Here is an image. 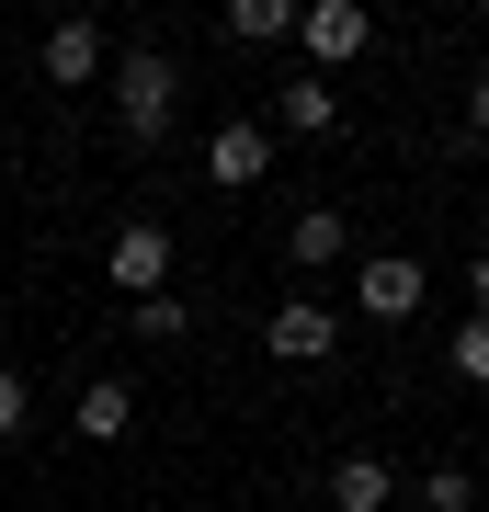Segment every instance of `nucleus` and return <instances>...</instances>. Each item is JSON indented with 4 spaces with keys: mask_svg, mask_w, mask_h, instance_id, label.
<instances>
[{
    "mask_svg": "<svg viewBox=\"0 0 489 512\" xmlns=\"http://www.w3.org/2000/svg\"><path fill=\"white\" fill-rule=\"evenodd\" d=\"M273 171V126H251V114H228L217 137H205V183H228V194H251Z\"/></svg>",
    "mask_w": 489,
    "mask_h": 512,
    "instance_id": "20e7f679",
    "label": "nucleus"
},
{
    "mask_svg": "<svg viewBox=\"0 0 489 512\" xmlns=\"http://www.w3.org/2000/svg\"><path fill=\"white\" fill-rule=\"evenodd\" d=\"M467 501H478L467 467H433V478H421V512H467Z\"/></svg>",
    "mask_w": 489,
    "mask_h": 512,
    "instance_id": "4468645a",
    "label": "nucleus"
},
{
    "mask_svg": "<svg viewBox=\"0 0 489 512\" xmlns=\"http://www.w3.org/2000/svg\"><path fill=\"white\" fill-rule=\"evenodd\" d=\"M467 296H478V319H489V251H478V262H467Z\"/></svg>",
    "mask_w": 489,
    "mask_h": 512,
    "instance_id": "a211bd4d",
    "label": "nucleus"
},
{
    "mask_svg": "<svg viewBox=\"0 0 489 512\" xmlns=\"http://www.w3.org/2000/svg\"><path fill=\"white\" fill-rule=\"evenodd\" d=\"M103 274L126 285V296H171V228L160 217H126V228L103 239Z\"/></svg>",
    "mask_w": 489,
    "mask_h": 512,
    "instance_id": "f03ea898",
    "label": "nucleus"
},
{
    "mask_svg": "<svg viewBox=\"0 0 489 512\" xmlns=\"http://www.w3.org/2000/svg\"><path fill=\"white\" fill-rule=\"evenodd\" d=\"M171 103H182V69L160 46H126L114 57V114H126V148H160L171 137Z\"/></svg>",
    "mask_w": 489,
    "mask_h": 512,
    "instance_id": "f257e3e1",
    "label": "nucleus"
},
{
    "mask_svg": "<svg viewBox=\"0 0 489 512\" xmlns=\"http://www.w3.org/2000/svg\"><path fill=\"white\" fill-rule=\"evenodd\" d=\"M182 330H194L182 296H137V342H182Z\"/></svg>",
    "mask_w": 489,
    "mask_h": 512,
    "instance_id": "ddd939ff",
    "label": "nucleus"
},
{
    "mask_svg": "<svg viewBox=\"0 0 489 512\" xmlns=\"http://www.w3.org/2000/svg\"><path fill=\"white\" fill-rule=\"evenodd\" d=\"M126 421H137L126 376H91V387H80V410H69V433H80V444H126Z\"/></svg>",
    "mask_w": 489,
    "mask_h": 512,
    "instance_id": "9d476101",
    "label": "nucleus"
},
{
    "mask_svg": "<svg viewBox=\"0 0 489 512\" xmlns=\"http://www.w3.org/2000/svg\"><path fill=\"white\" fill-rule=\"evenodd\" d=\"M421 296H433V274H421L410 251H376V262H364V319H376V330H399Z\"/></svg>",
    "mask_w": 489,
    "mask_h": 512,
    "instance_id": "39448f33",
    "label": "nucleus"
},
{
    "mask_svg": "<svg viewBox=\"0 0 489 512\" xmlns=\"http://www.w3.org/2000/svg\"><path fill=\"white\" fill-rule=\"evenodd\" d=\"M330 342H342V319H330L319 296H285V308L262 319V353H273V365H330Z\"/></svg>",
    "mask_w": 489,
    "mask_h": 512,
    "instance_id": "7ed1b4c3",
    "label": "nucleus"
},
{
    "mask_svg": "<svg viewBox=\"0 0 489 512\" xmlns=\"http://www.w3.org/2000/svg\"><path fill=\"white\" fill-rule=\"evenodd\" d=\"M23 421H35V387H23L12 365H0V444H12V433H23Z\"/></svg>",
    "mask_w": 489,
    "mask_h": 512,
    "instance_id": "dca6fc26",
    "label": "nucleus"
},
{
    "mask_svg": "<svg viewBox=\"0 0 489 512\" xmlns=\"http://www.w3.org/2000/svg\"><path fill=\"white\" fill-rule=\"evenodd\" d=\"M228 35L239 46H285L296 35V0H228Z\"/></svg>",
    "mask_w": 489,
    "mask_h": 512,
    "instance_id": "f8f14e48",
    "label": "nucleus"
},
{
    "mask_svg": "<svg viewBox=\"0 0 489 512\" xmlns=\"http://www.w3.org/2000/svg\"><path fill=\"white\" fill-rule=\"evenodd\" d=\"M273 126H285V137H330V126H342V80L296 69L285 92H273Z\"/></svg>",
    "mask_w": 489,
    "mask_h": 512,
    "instance_id": "0eeeda50",
    "label": "nucleus"
},
{
    "mask_svg": "<svg viewBox=\"0 0 489 512\" xmlns=\"http://www.w3.org/2000/svg\"><path fill=\"white\" fill-rule=\"evenodd\" d=\"M455 376H467V387H489V319H467V330H455Z\"/></svg>",
    "mask_w": 489,
    "mask_h": 512,
    "instance_id": "2eb2a0df",
    "label": "nucleus"
},
{
    "mask_svg": "<svg viewBox=\"0 0 489 512\" xmlns=\"http://www.w3.org/2000/svg\"><path fill=\"white\" fill-rule=\"evenodd\" d=\"M387 501H399V467L387 456H342L330 467V512H387Z\"/></svg>",
    "mask_w": 489,
    "mask_h": 512,
    "instance_id": "9b49d317",
    "label": "nucleus"
},
{
    "mask_svg": "<svg viewBox=\"0 0 489 512\" xmlns=\"http://www.w3.org/2000/svg\"><path fill=\"white\" fill-rule=\"evenodd\" d=\"M103 69H114L103 23H57V35H46V80H57V92H80V80H103Z\"/></svg>",
    "mask_w": 489,
    "mask_h": 512,
    "instance_id": "1a4fd4ad",
    "label": "nucleus"
},
{
    "mask_svg": "<svg viewBox=\"0 0 489 512\" xmlns=\"http://www.w3.org/2000/svg\"><path fill=\"white\" fill-rule=\"evenodd\" d=\"M285 262H296V274H330V262H353V228H342V205H308V217L285 228Z\"/></svg>",
    "mask_w": 489,
    "mask_h": 512,
    "instance_id": "6e6552de",
    "label": "nucleus"
},
{
    "mask_svg": "<svg viewBox=\"0 0 489 512\" xmlns=\"http://www.w3.org/2000/svg\"><path fill=\"white\" fill-rule=\"evenodd\" d=\"M296 35H308L319 80H330L342 57H364V46H376V23H364V0H319V12H296Z\"/></svg>",
    "mask_w": 489,
    "mask_h": 512,
    "instance_id": "423d86ee",
    "label": "nucleus"
},
{
    "mask_svg": "<svg viewBox=\"0 0 489 512\" xmlns=\"http://www.w3.org/2000/svg\"><path fill=\"white\" fill-rule=\"evenodd\" d=\"M467 137H478V148H489V69H478V80H467Z\"/></svg>",
    "mask_w": 489,
    "mask_h": 512,
    "instance_id": "f3484780",
    "label": "nucleus"
}]
</instances>
